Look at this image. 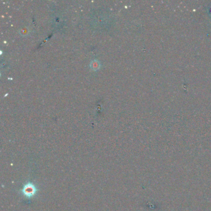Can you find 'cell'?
<instances>
[{"label":"cell","instance_id":"cell-1","mask_svg":"<svg viewBox=\"0 0 211 211\" xmlns=\"http://www.w3.org/2000/svg\"><path fill=\"white\" fill-rule=\"evenodd\" d=\"M99 63L97 61H92V62L91 63V67L93 69H98L99 67Z\"/></svg>","mask_w":211,"mask_h":211}]
</instances>
